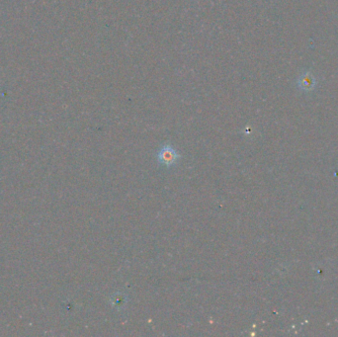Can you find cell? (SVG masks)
<instances>
[{"mask_svg":"<svg viewBox=\"0 0 338 337\" xmlns=\"http://www.w3.org/2000/svg\"><path fill=\"white\" fill-rule=\"evenodd\" d=\"M178 153L175 151V149L171 146H163L160 148V150L157 153V159L159 163L162 165H165L167 167L174 165L178 160Z\"/></svg>","mask_w":338,"mask_h":337,"instance_id":"obj_1","label":"cell"}]
</instances>
